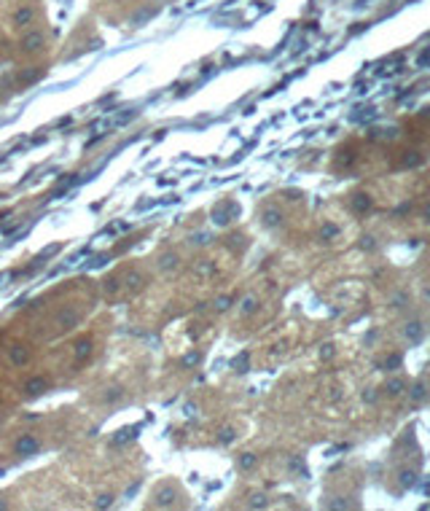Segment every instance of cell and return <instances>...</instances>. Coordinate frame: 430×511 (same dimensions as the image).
I'll use <instances>...</instances> for the list:
<instances>
[{"instance_id":"cell-1","label":"cell","mask_w":430,"mask_h":511,"mask_svg":"<svg viewBox=\"0 0 430 511\" xmlns=\"http://www.w3.org/2000/svg\"><path fill=\"white\" fill-rule=\"evenodd\" d=\"M54 326L57 331H70L73 326H78V312L76 309H59L54 318Z\"/></svg>"},{"instance_id":"cell-2","label":"cell","mask_w":430,"mask_h":511,"mask_svg":"<svg viewBox=\"0 0 430 511\" xmlns=\"http://www.w3.org/2000/svg\"><path fill=\"white\" fill-rule=\"evenodd\" d=\"M43 43H46V35H43V32H41V30H30L25 38H22V51L32 54V51L43 49Z\"/></svg>"},{"instance_id":"cell-3","label":"cell","mask_w":430,"mask_h":511,"mask_svg":"<svg viewBox=\"0 0 430 511\" xmlns=\"http://www.w3.org/2000/svg\"><path fill=\"white\" fill-rule=\"evenodd\" d=\"M32 19H35V11L27 8V5H22V8L14 11V16H11V25H14V27H27V25H32Z\"/></svg>"},{"instance_id":"cell-4","label":"cell","mask_w":430,"mask_h":511,"mask_svg":"<svg viewBox=\"0 0 430 511\" xmlns=\"http://www.w3.org/2000/svg\"><path fill=\"white\" fill-rule=\"evenodd\" d=\"M8 361L14 366H25L27 361H30V353H27V347H22V344H14V347L8 350Z\"/></svg>"},{"instance_id":"cell-5","label":"cell","mask_w":430,"mask_h":511,"mask_svg":"<svg viewBox=\"0 0 430 511\" xmlns=\"http://www.w3.org/2000/svg\"><path fill=\"white\" fill-rule=\"evenodd\" d=\"M35 452H38V441L32 436H22L16 441V455H35Z\"/></svg>"},{"instance_id":"cell-6","label":"cell","mask_w":430,"mask_h":511,"mask_svg":"<svg viewBox=\"0 0 430 511\" xmlns=\"http://www.w3.org/2000/svg\"><path fill=\"white\" fill-rule=\"evenodd\" d=\"M46 388H49L46 377H32V380H27V382H25V393H27V395H41Z\"/></svg>"},{"instance_id":"cell-7","label":"cell","mask_w":430,"mask_h":511,"mask_svg":"<svg viewBox=\"0 0 430 511\" xmlns=\"http://www.w3.org/2000/svg\"><path fill=\"white\" fill-rule=\"evenodd\" d=\"M73 355H76V363H84V361L91 355V339H81V342L73 344Z\"/></svg>"},{"instance_id":"cell-8","label":"cell","mask_w":430,"mask_h":511,"mask_svg":"<svg viewBox=\"0 0 430 511\" xmlns=\"http://www.w3.org/2000/svg\"><path fill=\"white\" fill-rule=\"evenodd\" d=\"M172 498H175V487H162L156 492V506H170Z\"/></svg>"},{"instance_id":"cell-9","label":"cell","mask_w":430,"mask_h":511,"mask_svg":"<svg viewBox=\"0 0 430 511\" xmlns=\"http://www.w3.org/2000/svg\"><path fill=\"white\" fill-rule=\"evenodd\" d=\"M159 267H162L164 272H172V269L177 267V253H172V250H170V253H164L162 261H159Z\"/></svg>"},{"instance_id":"cell-10","label":"cell","mask_w":430,"mask_h":511,"mask_svg":"<svg viewBox=\"0 0 430 511\" xmlns=\"http://www.w3.org/2000/svg\"><path fill=\"white\" fill-rule=\"evenodd\" d=\"M135 430L137 428H127V430H121V433L113 439V444H124V441H129V439H135Z\"/></svg>"},{"instance_id":"cell-11","label":"cell","mask_w":430,"mask_h":511,"mask_svg":"<svg viewBox=\"0 0 430 511\" xmlns=\"http://www.w3.org/2000/svg\"><path fill=\"white\" fill-rule=\"evenodd\" d=\"M263 215H266V223H272V226H277V223H280V213H277V210H266Z\"/></svg>"},{"instance_id":"cell-12","label":"cell","mask_w":430,"mask_h":511,"mask_svg":"<svg viewBox=\"0 0 430 511\" xmlns=\"http://www.w3.org/2000/svg\"><path fill=\"white\" fill-rule=\"evenodd\" d=\"M239 466H242V468H253V466H256V457H253V455H242Z\"/></svg>"},{"instance_id":"cell-13","label":"cell","mask_w":430,"mask_h":511,"mask_svg":"<svg viewBox=\"0 0 430 511\" xmlns=\"http://www.w3.org/2000/svg\"><path fill=\"white\" fill-rule=\"evenodd\" d=\"M256 309V299H245L242 301V312H253Z\"/></svg>"},{"instance_id":"cell-14","label":"cell","mask_w":430,"mask_h":511,"mask_svg":"<svg viewBox=\"0 0 430 511\" xmlns=\"http://www.w3.org/2000/svg\"><path fill=\"white\" fill-rule=\"evenodd\" d=\"M118 395H121V390H118V388H111V390L105 393V401H116Z\"/></svg>"},{"instance_id":"cell-15","label":"cell","mask_w":430,"mask_h":511,"mask_svg":"<svg viewBox=\"0 0 430 511\" xmlns=\"http://www.w3.org/2000/svg\"><path fill=\"white\" fill-rule=\"evenodd\" d=\"M197 361H199V355H197V353H188L186 358H183V363H186V366H194Z\"/></svg>"},{"instance_id":"cell-16","label":"cell","mask_w":430,"mask_h":511,"mask_svg":"<svg viewBox=\"0 0 430 511\" xmlns=\"http://www.w3.org/2000/svg\"><path fill=\"white\" fill-rule=\"evenodd\" d=\"M111 503H113V498H111V495H102V501H97V506H100V509H108Z\"/></svg>"},{"instance_id":"cell-17","label":"cell","mask_w":430,"mask_h":511,"mask_svg":"<svg viewBox=\"0 0 430 511\" xmlns=\"http://www.w3.org/2000/svg\"><path fill=\"white\" fill-rule=\"evenodd\" d=\"M226 304H229V299L223 296V299H218V304H215V307H218V309H226Z\"/></svg>"}]
</instances>
